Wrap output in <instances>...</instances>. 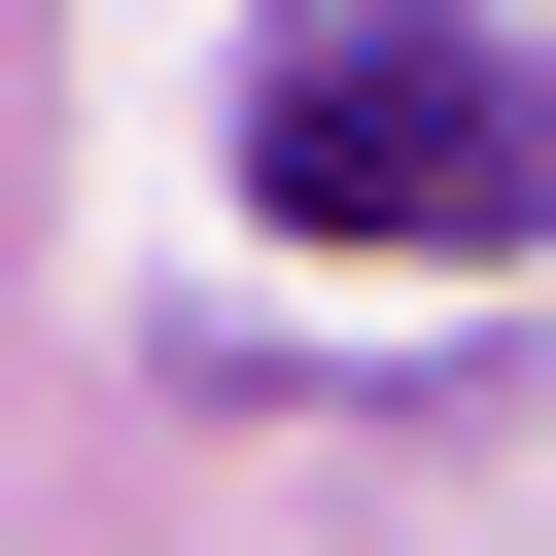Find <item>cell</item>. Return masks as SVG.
Wrapping results in <instances>:
<instances>
[{
	"label": "cell",
	"instance_id": "6da1fadb",
	"mask_svg": "<svg viewBox=\"0 0 556 556\" xmlns=\"http://www.w3.org/2000/svg\"><path fill=\"white\" fill-rule=\"evenodd\" d=\"M243 174H278V243H521V70L486 35H417V0H348V35H278V104H243Z\"/></svg>",
	"mask_w": 556,
	"mask_h": 556
}]
</instances>
